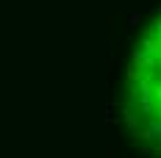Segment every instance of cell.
Here are the masks:
<instances>
[{
	"label": "cell",
	"mask_w": 161,
	"mask_h": 158,
	"mask_svg": "<svg viewBox=\"0 0 161 158\" xmlns=\"http://www.w3.org/2000/svg\"><path fill=\"white\" fill-rule=\"evenodd\" d=\"M139 119H142V117H139V114H136L133 108L125 111V133H133V130L139 128Z\"/></svg>",
	"instance_id": "cell-1"
}]
</instances>
